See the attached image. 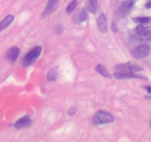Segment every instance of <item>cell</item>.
<instances>
[{
    "mask_svg": "<svg viewBox=\"0 0 151 142\" xmlns=\"http://www.w3.org/2000/svg\"><path fill=\"white\" fill-rule=\"evenodd\" d=\"M150 28H151V25H150L149 22H147L141 24L136 28V33L141 41H151V30Z\"/></svg>",
    "mask_w": 151,
    "mask_h": 142,
    "instance_id": "1",
    "label": "cell"
},
{
    "mask_svg": "<svg viewBox=\"0 0 151 142\" xmlns=\"http://www.w3.org/2000/svg\"><path fill=\"white\" fill-rule=\"evenodd\" d=\"M114 70L117 72H128V73H134L142 70L137 64L132 62H127V63L120 64L114 67Z\"/></svg>",
    "mask_w": 151,
    "mask_h": 142,
    "instance_id": "2",
    "label": "cell"
},
{
    "mask_svg": "<svg viewBox=\"0 0 151 142\" xmlns=\"http://www.w3.org/2000/svg\"><path fill=\"white\" fill-rule=\"evenodd\" d=\"M114 116L107 111L99 110L96 112L93 118V122L96 125L103 124H108L114 121Z\"/></svg>",
    "mask_w": 151,
    "mask_h": 142,
    "instance_id": "3",
    "label": "cell"
},
{
    "mask_svg": "<svg viewBox=\"0 0 151 142\" xmlns=\"http://www.w3.org/2000/svg\"><path fill=\"white\" fill-rule=\"evenodd\" d=\"M41 53V47L37 46V47L32 48L23 59L22 64L24 66H29L31 64L33 63L37 58L40 56Z\"/></svg>",
    "mask_w": 151,
    "mask_h": 142,
    "instance_id": "4",
    "label": "cell"
},
{
    "mask_svg": "<svg viewBox=\"0 0 151 142\" xmlns=\"http://www.w3.org/2000/svg\"><path fill=\"white\" fill-rule=\"evenodd\" d=\"M150 53V47L147 44H142L132 50V55L135 59H143Z\"/></svg>",
    "mask_w": 151,
    "mask_h": 142,
    "instance_id": "5",
    "label": "cell"
},
{
    "mask_svg": "<svg viewBox=\"0 0 151 142\" xmlns=\"http://www.w3.org/2000/svg\"><path fill=\"white\" fill-rule=\"evenodd\" d=\"M133 4H134V1H127L124 2L122 4H121L119 7V8H118L117 11H116L117 16L119 18L125 17L128 13L129 10L131 9Z\"/></svg>",
    "mask_w": 151,
    "mask_h": 142,
    "instance_id": "6",
    "label": "cell"
},
{
    "mask_svg": "<svg viewBox=\"0 0 151 142\" xmlns=\"http://www.w3.org/2000/svg\"><path fill=\"white\" fill-rule=\"evenodd\" d=\"M19 53H20V50L19 49V47H12L11 48L7 50V53H6V59L10 63H13L19 57Z\"/></svg>",
    "mask_w": 151,
    "mask_h": 142,
    "instance_id": "7",
    "label": "cell"
},
{
    "mask_svg": "<svg viewBox=\"0 0 151 142\" xmlns=\"http://www.w3.org/2000/svg\"><path fill=\"white\" fill-rule=\"evenodd\" d=\"M31 124V119L28 115H25V116L22 117L20 119L18 120L14 124L15 128L17 130H21V129L26 128V127H29Z\"/></svg>",
    "mask_w": 151,
    "mask_h": 142,
    "instance_id": "8",
    "label": "cell"
},
{
    "mask_svg": "<svg viewBox=\"0 0 151 142\" xmlns=\"http://www.w3.org/2000/svg\"><path fill=\"white\" fill-rule=\"evenodd\" d=\"M97 26L102 33H106L107 31V20L105 14H101L99 16L97 19Z\"/></svg>",
    "mask_w": 151,
    "mask_h": 142,
    "instance_id": "9",
    "label": "cell"
},
{
    "mask_svg": "<svg viewBox=\"0 0 151 142\" xmlns=\"http://www.w3.org/2000/svg\"><path fill=\"white\" fill-rule=\"evenodd\" d=\"M14 20V16L13 15H7L1 22H0V32L4 30L7 28Z\"/></svg>",
    "mask_w": 151,
    "mask_h": 142,
    "instance_id": "10",
    "label": "cell"
},
{
    "mask_svg": "<svg viewBox=\"0 0 151 142\" xmlns=\"http://www.w3.org/2000/svg\"><path fill=\"white\" fill-rule=\"evenodd\" d=\"M114 76L118 79H127V78H143L142 76L139 75H134V73H128V72H115Z\"/></svg>",
    "mask_w": 151,
    "mask_h": 142,
    "instance_id": "11",
    "label": "cell"
},
{
    "mask_svg": "<svg viewBox=\"0 0 151 142\" xmlns=\"http://www.w3.org/2000/svg\"><path fill=\"white\" fill-rule=\"evenodd\" d=\"M58 1L59 0H50L48 4H47L45 10H44V13H43V15H48L49 13L54 11V10L56 8V7H57Z\"/></svg>",
    "mask_w": 151,
    "mask_h": 142,
    "instance_id": "12",
    "label": "cell"
},
{
    "mask_svg": "<svg viewBox=\"0 0 151 142\" xmlns=\"http://www.w3.org/2000/svg\"><path fill=\"white\" fill-rule=\"evenodd\" d=\"M97 0H88L86 3V8L91 13H95L97 10Z\"/></svg>",
    "mask_w": 151,
    "mask_h": 142,
    "instance_id": "13",
    "label": "cell"
},
{
    "mask_svg": "<svg viewBox=\"0 0 151 142\" xmlns=\"http://www.w3.org/2000/svg\"><path fill=\"white\" fill-rule=\"evenodd\" d=\"M96 71H97L98 73L101 74L103 76L106 77V78H111L110 74L109 73L108 70H106V68L103 66V64H98L97 67H96Z\"/></svg>",
    "mask_w": 151,
    "mask_h": 142,
    "instance_id": "14",
    "label": "cell"
},
{
    "mask_svg": "<svg viewBox=\"0 0 151 142\" xmlns=\"http://www.w3.org/2000/svg\"><path fill=\"white\" fill-rule=\"evenodd\" d=\"M58 78V72L55 69H52L49 71L47 74V79L49 81H55Z\"/></svg>",
    "mask_w": 151,
    "mask_h": 142,
    "instance_id": "15",
    "label": "cell"
},
{
    "mask_svg": "<svg viewBox=\"0 0 151 142\" xmlns=\"http://www.w3.org/2000/svg\"><path fill=\"white\" fill-rule=\"evenodd\" d=\"M77 4H78V1L77 0H72L70 3L69 4V5L67 6V8H66V13H71L76 7Z\"/></svg>",
    "mask_w": 151,
    "mask_h": 142,
    "instance_id": "16",
    "label": "cell"
},
{
    "mask_svg": "<svg viewBox=\"0 0 151 142\" xmlns=\"http://www.w3.org/2000/svg\"><path fill=\"white\" fill-rule=\"evenodd\" d=\"M87 19V13L86 10H82L79 13L78 16V19L80 22H84L85 20H86Z\"/></svg>",
    "mask_w": 151,
    "mask_h": 142,
    "instance_id": "17",
    "label": "cell"
},
{
    "mask_svg": "<svg viewBox=\"0 0 151 142\" xmlns=\"http://www.w3.org/2000/svg\"><path fill=\"white\" fill-rule=\"evenodd\" d=\"M134 21L138 23H147V22H150V18L149 17H137L134 19Z\"/></svg>",
    "mask_w": 151,
    "mask_h": 142,
    "instance_id": "18",
    "label": "cell"
},
{
    "mask_svg": "<svg viewBox=\"0 0 151 142\" xmlns=\"http://www.w3.org/2000/svg\"><path fill=\"white\" fill-rule=\"evenodd\" d=\"M75 112H76V109H75V108H74V107L71 108V109L69 110V115H74Z\"/></svg>",
    "mask_w": 151,
    "mask_h": 142,
    "instance_id": "19",
    "label": "cell"
},
{
    "mask_svg": "<svg viewBox=\"0 0 151 142\" xmlns=\"http://www.w3.org/2000/svg\"><path fill=\"white\" fill-rule=\"evenodd\" d=\"M145 87L146 90H147V92H148V93H150L151 94V87H148V86H147V87Z\"/></svg>",
    "mask_w": 151,
    "mask_h": 142,
    "instance_id": "20",
    "label": "cell"
},
{
    "mask_svg": "<svg viewBox=\"0 0 151 142\" xmlns=\"http://www.w3.org/2000/svg\"><path fill=\"white\" fill-rule=\"evenodd\" d=\"M146 7H148V8H151V1H148V2L146 4Z\"/></svg>",
    "mask_w": 151,
    "mask_h": 142,
    "instance_id": "21",
    "label": "cell"
},
{
    "mask_svg": "<svg viewBox=\"0 0 151 142\" xmlns=\"http://www.w3.org/2000/svg\"><path fill=\"white\" fill-rule=\"evenodd\" d=\"M150 125H151V123H150Z\"/></svg>",
    "mask_w": 151,
    "mask_h": 142,
    "instance_id": "22",
    "label": "cell"
}]
</instances>
